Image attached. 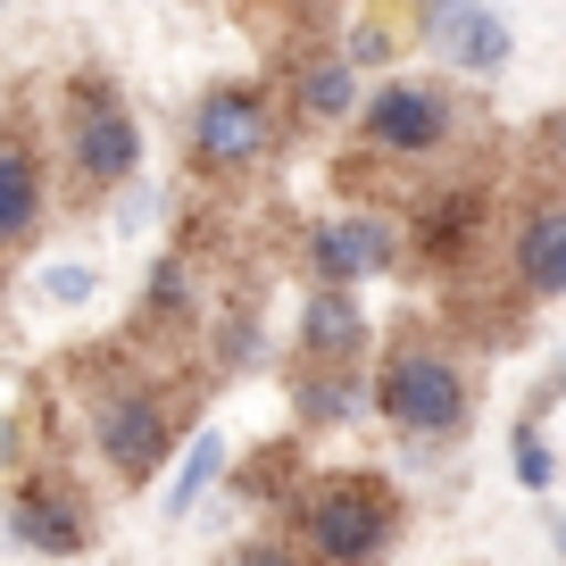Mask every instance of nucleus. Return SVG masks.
Here are the masks:
<instances>
[{
	"instance_id": "obj_1",
	"label": "nucleus",
	"mask_w": 566,
	"mask_h": 566,
	"mask_svg": "<svg viewBox=\"0 0 566 566\" xmlns=\"http://www.w3.org/2000/svg\"><path fill=\"white\" fill-rule=\"evenodd\" d=\"M408 525V500L375 467H317L283 500V533L301 542L308 566H384Z\"/></svg>"
},
{
	"instance_id": "obj_2",
	"label": "nucleus",
	"mask_w": 566,
	"mask_h": 566,
	"mask_svg": "<svg viewBox=\"0 0 566 566\" xmlns=\"http://www.w3.org/2000/svg\"><path fill=\"white\" fill-rule=\"evenodd\" d=\"M84 424H92L101 467L125 492H142V483L176 459V384L142 375L134 350H101L92 358V391H84Z\"/></svg>"
},
{
	"instance_id": "obj_3",
	"label": "nucleus",
	"mask_w": 566,
	"mask_h": 566,
	"mask_svg": "<svg viewBox=\"0 0 566 566\" xmlns=\"http://www.w3.org/2000/svg\"><path fill=\"white\" fill-rule=\"evenodd\" d=\"M375 417L408 442H467L475 424V375L442 334H391V350L375 358Z\"/></svg>"
},
{
	"instance_id": "obj_4",
	"label": "nucleus",
	"mask_w": 566,
	"mask_h": 566,
	"mask_svg": "<svg viewBox=\"0 0 566 566\" xmlns=\"http://www.w3.org/2000/svg\"><path fill=\"white\" fill-rule=\"evenodd\" d=\"M59 167L75 192H125L142 176V117L125 108V92L101 67H75L59 84Z\"/></svg>"
},
{
	"instance_id": "obj_5",
	"label": "nucleus",
	"mask_w": 566,
	"mask_h": 566,
	"mask_svg": "<svg viewBox=\"0 0 566 566\" xmlns=\"http://www.w3.org/2000/svg\"><path fill=\"white\" fill-rule=\"evenodd\" d=\"M275 150H283V101L266 84L226 75V84H209L192 108H184V167L209 176V184L259 176Z\"/></svg>"
},
{
	"instance_id": "obj_6",
	"label": "nucleus",
	"mask_w": 566,
	"mask_h": 566,
	"mask_svg": "<svg viewBox=\"0 0 566 566\" xmlns=\"http://www.w3.org/2000/svg\"><path fill=\"white\" fill-rule=\"evenodd\" d=\"M459 125H467V108L450 84H433V75H384L358 101V150L384 167H417V159H442L459 142Z\"/></svg>"
},
{
	"instance_id": "obj_7",
	"label": "nucleus",
	"mask_w": 566,
	"mask_h": 566,
	"mask_svg": "<svg viewBox=\"0 0 566 566\" xmlns=\"http://www.w3.org/2000/svg\"><path fill=\"white\" fill-rule=\"evenodd\" d=\"M0 525H9V542H18V549H34V558H84V549H92L84 492H75L67 475H51V467H18V475H9Z\"/></svg>"
},
{
	"instance_id": "obj_8",
	"label": "nucleus",
	"mask_w": 566,
	"mask_h": 566,
	"mask_svg": "<svg viewBox=\"0 0 566 566\" xmlns=\"http://www.w3.org/2000/svg\"><path fill=\"white\" fill-rule=\"evenodd\" d=\"M301 259H308V283H375V275H391V266L408 259V226H391V217H375V209L325 217V226H308Z\"/></svg>"
},
{
	"instance_id": "obj_9",
	"label": "nucleus",
	"mask_w": 566,
	"mask_h": 566,
	"mask_svg": "<svg viewBox=\"0 0 566 566\" xmlns=\"http://www.w3.org/2000/svg\"><path fill=\"white\" fill-rule=\"evenodd\" d=\"M483 226H492V192L483 184H442V192H424L408 209V259H424L433 275H459L475 259Z\"/></svg>"
},
{
	"instance_id": "obj_10",
	"label": "nucleus",
	"mask_w": 566,
	"mask_h": 566,
	"mask_svg": "<svg viewBox=\"0 0 566 566\" xmlns=\"http://www.w3.org/2000/svg\"><path fill=\"white\" fill-rule=\"evenodd\" d=\"M375 342V317L358 308V283H308L301 301V358L317 367H358Z\"/></svg>"
},
{
	"instance_id": "obj_11",
	"label": "nucleus",
	"mask_w": 566,
	"mask_h": 566,
	"mask_svg": "<svg viewBox=\"0 0 566 566\" xmlns=\"http://www.w3.org/2000/svg\"><path fill=\"white\" fill-rule=\"evenodd\" d=\"M51 217V176H42V150L18 134H0V259H18L25 242Z\"/></svg>"
},
{
	"instance_id": "obj_12",
	"label": "nucleus",
	"mask_w": 566,
	"mask_h": 566,
	"mask_svg": "<svg viewBox=\"0 0 566 566\" xmlns=\"http://www.w3.org/2000/svg\"><path fill=\"white\" fill-rule=\"evenodd\" d=\"M516 283L525 301H566V200H533L516 217Z\"/></svg>"
},
{
	"instance_id": "obj_13",
	"label": "nucleus",
	"mask_w": 566,
	"mask_h": 566,
	"mask_svg": "<svg viewBox=\"0 0 566 566\" xmlns=\"http://www.w3.org/2000/svg\"><path fill=\"white\" fill-rule=\"evenodd\" d=\"M358 59L350 51H308L301 67H292V108H301L308 125H342V117H358Z\"/></svg>"
},
{
	"instance_id": "obj_14",
	"label": "nucleus",
	"mask_w": 566,
	"mask_h": 566,
	"mask_svg": "<svg viewBox=\"0 0 566 566\" xmlns=\"http://www.w3.org/2000/svg\"><path fill=\"white\" fill-rule=\"evenodd\" d=\"M358 400H375V375L358 367H317V358H301V375H292V408H301L308 433H334V424L358 417Z\"/></svg>"
},
{
	"instance_id": "obj_15",
	"label": "nucleus",
	"mask_w": 566,
	"mask_h": 566,
	"mask_svg": "<svg viewBox=\"0 0 566 566\" xmlns=\"http://www.w3.org/2000/svg\"><path fill=\"white\" fill-rule=\"evenodd\" d=\"M142 334L200 342V275H192V259H159L150 266V283H142Z\"/></svg>"
},
{
	"instance_id": "obj_16",
	"label": "nucleus",
	"mask_w": 566,
	"mask_h": 566,
	"mask_svg": "<svg viewBox=\"0 0 566 566\" xmlns=\"http://www.w3.org/2000/svg\"><path fill=\"white\" fill-rule=\"evenodd\" d=\"M509 51H516V34H509V18L500 9H467L459 25H450V42H442V59H450V75H500L509 67Z\"/></svg>"
},
{
	"instance_id": "obj_17",
	"label": "nucleus",
	"mask_w": 566,
	"mask_h": 566,
	"mask_svg": "<svg viewBox=\"0 0 566 566\" xmlns=\"http://www.w3.org/2000/svg\"><path fill=\"white\" fill-rule=\"evenodd\" d=\"M217 475H226V433H217V424H200L192 450L176 459V483H167V525H184V516L217 492Z\"/></svg>"
},
{
	"instance_id": "obj_18",
	"label": "nucleus",
	"mask_w": 566,
	"mask_h": 566,
	"mask_svg": "<svg viewBox=\"0 0 566 566\" xmlns=\"http://www.w3.org/2000/svg\"><path fill=\"white\" fill-rule=\"evenodd\" d=\"M292 467H301V442H266V450H250V459H242L233 492H242V500H275V509H283V500L301 492V475H292Z\"/></svg>"
},
{
	"instance_id": "obj_19",
	"label": "nucleus",
	"mask_w": 566,
	"mask_h": 566,
	"mask_svg": "<svg viewBox=\"0 0 566 566\" xmlns=\"http://www.w3.org/2000/svg\"><path fill=\"white\" fill-rule=\"evenodd\" d=\"M509 467H516V483H525V492H549V483H558V450H549L542 417H516V433H509Z\"/></svg>"
},
{
	"instance_id": "obj_20",
	"label": "nucleus",
	"mask_w": 566,
	"mask_h": 566,
	"mask_svg": "<svg viewBox=\"0 0 566 566\" xmlns=\"http://www.w3.org/2000/svg\"><path fill=\"white\" fill-rule=\"evenodd\" d=\"M92 292H101V275H92L84 259H59V266H42V301H51V308H84Z\"/></svg>"
},
{
	"instance_id": "obj_21",
	"label": "nucleus",
	"mask_w": 566,
	"mask_h": 566,
	"mask_svg": "<svg viewBox=\"0 0 566 566\" xmlns=\"http://www.w3.org/2000/svg\"><path fill=\"white\" fill-rule=\"evenodd\" d=\"M226 566H308V558H301V542L283 533V542H233Z\"/></svg>"
},
{
	"instance_id": "obj_22",
	"label": "nucleus",
	"mask_w": 566,
	"mask_h": 566,
	"mask_svg": "<svg viewBox=\"0 0 566 566\" xmlns=\"http://www.w3.org/2000/svg\"><path fill=\"white\" fill-rule=\"evenodd\" d=\"M542 159L566 176V108H558V117H542Z\"/></svg>"
},
{
	"instance_id": "obj_23",
	"label": "nucleus",
	"mask_w": 566,
	"mask_h": 566,
	"mask_svg": "<svg viewBox=\"0 0 566 566\" xmlns=\"http://www.w3.org/2000/svg\"><path fill=\"white\" fill-rule=\"evenodd\" d=\"M558 391H566V358H558Z\"/></svg>"
},
{
	"instance_id": "obj_24",
	"label": "nucleus",
	"mask_w": 566,
	"mask_h": 566,
	"mask_svg": "<svg viewBox=\"0 0 566 566\" xmlns=\"http://www.w3.org/2000/svg\"><path fill=\"white\" fill-rule=\"evenodd\" d=\"M283 9H308V0H283Z\"/></svg>"
},
{
	"instance_id": "obj_25",
	"label": "nucleus",
	"mask_w": 566,
	"mask_h": 566,
	"mask_svg": "<svg viewBox=\"0 0 566 566\" xmlns=\"http://www.w3.org/2000/svg\"><path fill=\"white\" fill-rule=\"evenodd\" d=\"M558 549H566V525H558Z\"/></svg>"
},
{
	"instance_id": "obj_26",
	"label": "nucleus",
	"mask_w": 566,
	"mask_h": 566,
	"mask_svg": "<svg viewBox=\"0 0 566 566\" xmlns=\"http://www.w3.org/2000/svg\"><path fill=\"white\" fill-rule=\"evenodd\" d=\"M0 9H9V0H0Z\"/></svg>"
}]
</instances>
